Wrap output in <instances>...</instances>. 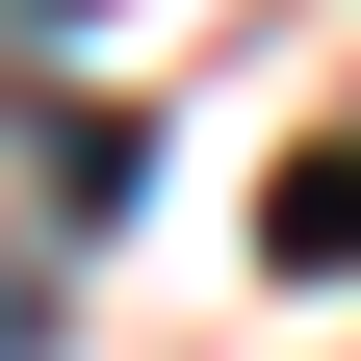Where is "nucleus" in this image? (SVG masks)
Instances as JSON below:
<instances>
[{
    "mask_svg": "<svg viewBox=\"0 0 361 361\" xmlns=\"http://www.w3.org/2000/svg\"><path fill=\"white\" fill-rule=\"evenodd\" d=\"M258 258H284V284H361V129H310V155L258 180Z\"/></svg>",
    "mask_w": 361,
    "mask_h": 361,
    "instance_id": "nucleus-1",
    "label": "nucleus"
}]
</instances>
